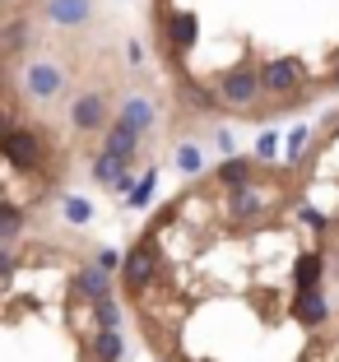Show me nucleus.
Returning <instances> with one entry per match:
<instances>
[{"instance_id":"f03ea898","label":"nucleus","mask_w":339,"mask_h":362,"mask_svg":"<svg viewBox=\"0 0 339 362\" xmlns=\"http://www.w3.org/2000/svg\"><path fill=\"white\" fill-rule=\"evenodd\" d=\"M177 117L270 126L339 103V0H144Z\"/></svg>"},{"instance_id":"f257e3e1","label":"nucleus","mask_w":339,"mask_h":362,"mask_svg":"<svg viewBox=\"0 0 339 362\" xmlns=\"http://www.w3.org/2000/svg\"><path fill=\"white\" fill-rule=\"evenodd\" d=\"M117 288L149 362H339V260L288 158L191 172L121 251Z\"/></svg>"},{"instance_id":"7ed1b4c3","label":"nucleus","mask_w":339,"mask_h":362,"mask_svg":"<svg viewBox=\"0 0 339 362\" xmlns=\"http://www.w3.org/2000/svg\"><path fill=\"white\" fill-rule=\"evenodd\" d=\"M117 256L79 233L28 228L0 260V362H126Z\"/></svg>"},{"instance_id":"20e7f679","label":"nucleus","mask_w":339,"mask_h":362,"mask_svg":"<svg viewBox=\"0 0 339 362\" xmlns=\"http://www.w3.org/2000/svg\"><path fill=\"white\" fill-rule=\"evenodd\" d=\"M288 163H293V172H297L302 200L316 214L321 233H326L330 251H335V260H339V103L326 107L302 135H293Z\"/></svg>"}]
</instances>
